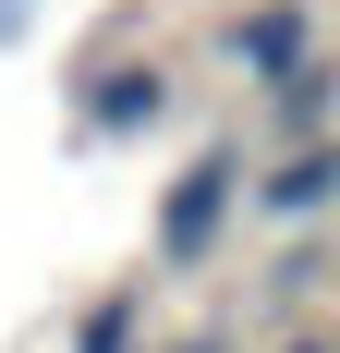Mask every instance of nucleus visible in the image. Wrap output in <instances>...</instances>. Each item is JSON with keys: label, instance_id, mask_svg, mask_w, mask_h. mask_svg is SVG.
<instances>
[{"label": "nucleus", "instance_id": "f257e3e1", "mask_svg": "<svg viewBox=\"0 0 340 353\" xmlns=\"http://www.w3.org/2000/svg\"><path fill=\"white\" fill-rule=\"evenodd\" d=\"M231 232H243V146H195V159L158 183L146 256L182 281V268H219V244H231Z\"/></svg>", "mask_w": 340, "mask_h": 353}, {"label": "nucleus", "instance_id": "f03ea898", "mask_svg": "<svg viewBox=\"0 0 340 353\" xmlns=\"http://www.w3.org/2000/svg\"><path fill=\"white\" fill-rule=\"evenodd\" d=\"M206 49H219V73H231V85H255V98H268L279 73H304L328 37H316V0H231Z\"/></svg>", "mask_w": 340, "mask_h": 353}, {"label": "nucleus", "instance_id": "7ed1b4c3", "mask_svg": "<svg viewBox=\"0 0 340 353\" xmlns=\"http://www.w3.org/2000/svg\"><path fill=\"white\" fill-rule=\"evenodd\" d=\"M73 110H85V134H98V146H134V134H158L170 110H182V73H170L158 49H109V61H85Z\"/></svg>", "mask_w": 340, "mask_h": 353}, {"label": "nucleus", "instance_id": "20e7f679", "mask_svg": "<svg viewBox=\"0 0 340 353\" xmlns=\"http://www.w3.org/2000/svg\"><path fill=\"white\" fill-rule=\"evenodd\" d=\"M328 208H340V122L292 134L268 171H243V219H268V232H316Z\"/></svg>", "mask_w": 340, "mask_h": 353}, {"label": "nucleus", "instance_id": "39448f33", "mask_svg": "<svg viewBox=\"0 0 340 353\" xmlns=\"http://www.w3.org/2000/svg\"><path fill=\"white\" fill-rule=\"evenodd\" d=\"M255 110H268L279 134H328V110H340V61L316 49V61H304V73H279V85H268Z\"/></svg>", "mask_w": 340, "mask_h": 353}, {"label": "nucleus", "instance_id": "423d86ee", "mask_svg": "<svg viewBox=\"0 0 340 353\" xmlns=\"http://www.w3.org/2000/svg\"><path fill=\"white\" fill-rule=\"evenodd\" d=\"M61 353H146V281H109L85 317H73V341Z\"/></svg>", "mask_w": 340, "mask_h": 353}, {"label": "nucleus", "instance_id": "0eeeda50", "mask_svg": "<svg viewBox=\"0 0 340 353\" xmlns=\"http://www.w3.org/2000/svg\"><path fill=\"white\" fill-rule=\"evenodd\" d=\"M279 353H340V341H328V329H304V341H279Z\"/></svg>", "mask_w": 340, "mask_h": 353}, {"label": "nucleus", "instance_id": "6e6552de", "mask_svg": "<svg viewBox=\"0 0 340 353\" xmlns=\"http://www.w3.org/2000/svg\"><path fill=\"white\" fill-rule=\"evenodd\" d=\"M170 353H231V341H170Z\"/></svg>", "mask_w": 340, "mask_h": 353}, {"label": "nucleus", "instance_id": "1a4fd4ad", "mask_svg": "<svg viewBox=\"0 0 340 353\" xmlns=\"http://www.w3.org/2000/svg\"><path fill=\"white\" fill-rule=\"evenodd\" d=\"M328 219H340V208H328Z\"/></svg>", "mask_w": 340, "mask_h": 353}]
</instances>
